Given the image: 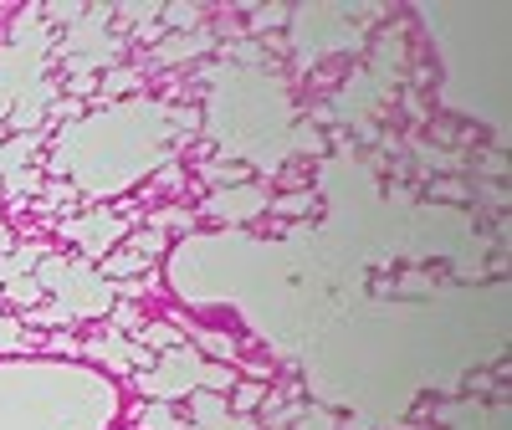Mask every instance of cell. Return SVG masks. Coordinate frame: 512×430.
Here are the masks:
<instances>
[{
	"mask_svg": "<svg viewBox=\"0 0 512 430\" xmlns=\"http://www.w3.org/2000/svg\"><path fill=\"white\" fill-rule=\"evenodd\" d=\"M236 384V369L231 364H205L190 343H180V349H169L164 359H154V369L139 374V390L159 405L169 400H180V395H195V390H210V395H221Z\"/></svg>",
	"mask_w": 512,
	"mask_h": 430,
	"instance_id": "6da1fadb",
	"label": "cell"
},
{
	"mask_svg": "<svg viewBox=\"0 0 512 430\" xmlns=\"http://www.w3.org/2000/svg\"><path fill=\"white\" fill-rule=\"evenodd\" d=\"M36 282L52 287L57 303L77 313V323H82V318H103V313L118 303V282H108V277L88 262V256H82V262L47 256V262H41V272H36Z\"/></svg>",
	"mask_w": 512,
	"mask_h": 430,
	"instance_id": "7a4b0ae2",
	"label": "cell"
},
{
	"mask_svg": "<svg viewBox=\"0 0 512 430\" xmlns=\"http://www.w3.org/2000/svg\"><path fill=\"white\" fill-rule=\"evenodd\" d=\"M57 236L77 241L82 251H88V262H93V256H108V251H113L118 236H128V221H118V215H108V210L82 215V221H72V215H67V221L57 226Z\"/></svg>",
	"mask_w": 512,
	"mask_h": 430,
	"instance_id": "3957f363",
	"label": "cell"
},
{
	"mask_svg": "<svg viewBox=\"0 0 512 430\" xmlns=\"http://www.w3.org/2000/svg\"><path fill=\"white\" fill-rule=\"evenodd\" d=\"M262 205H267L262 190H246V185H241V190H231V195H216L205 210H210V215H236V221H251V215L262 210Z\"/></svg>",
	"mask_w": 512,
	"mask_h": 430,
	"instance_id": "277c9868",
	"label": "cell"
},
{
	"mask_svg": "<svg viewBox=\"0 0 512 430\" xmlns=\"http://www.w3.org/2000/svg\"><path fill=\"white\" fill-rule=\"evenodd\" d=\"M134 338L144 343L149 354H169V349H180V343H185V333H180L175 323H139Z\"/></svg>",
	"mask_w": 512,
	"mask_h": 430,
	"instance_id": "5b68a950",
	"label": "cell"
},
{
	"mask_svg": "<svg viewBox=\"0 0 512 430\" xmlns=\"http://www.w3.org/2000/svg\"><path fill=\"white\" fill-rule=\"evenodd\" d=\"M47 328V333H57V328H77V313L72 308H62L57 303V297H52V303H36V308H26V328Z\"/></svg>",
	"mask_w": 512,
	"mask_h": 430,
	"instance_id": "8992f818",
	"label": "cell"
},
{
	"mask_svg": "<svg viewBox=\"0 0 512 430\" xmlns=\"http://www.w3.org/2000/svg\"><path fill=\"white\" fill-rule=\"evenodd\" d=\"M41 292H47V287H41V282H36V272H26V277H11L6 287H0V297H6V303H16L21 313L41 303Z\"/></svg>",
	"mask_w": 512,
	"mask_h": 430,
	"instance_id": "52a82bcc",
	"label": "cell"
},
{
	"mask_svg": "<svg viewBox=\"0 0 512 430\" xmlns=\"http://www.w3.org/2000/svg\"><path fill=\"white\" fill-rule=\"evenodd\" d=\"M36 262H41V246H21V251H11V256H0V287H6L11 277H26Z\"/></svg>",
	"mask_w": 512,
	"mask_h": 430,
	"instance_id": "ba28073f",
	"label": "cell"
},
{
	"mask_svg": "<svg viewBox=\"0 0 512 430\" xmlns=\"http://www.w3.org/2000/svg\"><path fill=\"white\" fill-rule=\"evenodd\" d=\"M205 47H210V36H180V41H169V47H159L154 62H185V57H195Z\"/></svg>",
	"mask_w": 512,
	"mask_h": 430,
	"instance_id": "9c48e42d",
	"label": "cell"
},
{
	"mask_svg": "<svg viewBox=\"0 0 512 430\" xmlns=\"http://www.w3.org/2000/svg\"><path fill=\"white\" fill-rule=\"evenodd\" d=\"M0 185H6L11 195H36L41 185H47V175H41V169H36V164H31V169L21 164V169H11V175H6V180H0Z\"/></svg>",
	"mask_w": 512,
	"mask_h": 430,
	"instance_id": "30bf717a",
	"label": "cell"
},
{
	"mask_svg": "<svg viewBox=\"0 0 512 430\" xmlns=\"http://www.w3.org/2000/svg\"><path fill=\"white\" fill-rule=\"evenodd\" d=\"M231 415H241V410H256V405H267V384H231Z\"/></svg>",
	"mask_w": 512,
	"mask_h": 430,
	"instance_id": "8fae6325",
	"label": "cell"
},
{
	"mask_svg": "<svg viewBox=\"0 0 512 430\" xmlns=\"http://www.w3.org/2000/svg\"><path fill=\"white\" fill-rule=\"evenodd\" d=\"M98 88H103V93H134V88H139V72H128V67H108V72L98 77Z\"/></svg>",
	"mask_w": 512,
	"mask_h": 430,
	"instance_id": "7c38bea8",
	"label": "cell"
},
{
	"mask_svg": "<svg viewBox=\"0 0 512 430\" xmlns=\"http://www.w3.org/2000/svg\"><path fill=\"white\" fill-rule=\"evenodd\" d=\"M21 349H26V333H21V323L0 313V354H21Z\"/></svg>",
	"mask_w": 512,
	"mask_h": 430,
	"instance_id": "4fadbf2b",
	"label": "cell"
},
{
	"mask_svg": "<svg viewBox=\"0 0 512 430\" xmlns=\"http://www.w3.org/2000/svg\"><path fill=\"white\" fill-rule=\"evenodd\" d=\"M139 430H185V425L175 420V410H169V405H159V400H154V410L139 420Z\"/></svg>",
	"mask_w": 512,
	"mask_h": 430,
	"instance_id": "5bb4252c",
	"label": "cell"
},
{
	"mask_svg": "<svg viewBox=\"0 0 512 430\" xmlns=\"http://www.w3.org/2000/svg\"><path fill=\"white\" fill-rule=\"evenodd\" d=\"M128 246H134L144 262H154V256L164 251V231H139V236H128Z\"/></svg>",
	"mask_w": 512,
	"mask_h": 430,
	"instance_id": "9a60e30c",
	"label": "cell"
},
{
	"mask_svg": "<svg viewBox=\"0 0 512 430\" xmlns=\"http://www.w3.org/2000/svg\"><path fill=\"white\" fill-rule=\"evenodd\" d=\"M190 231L195 226V215H185V210H164V215H154V231Z\"/></svg>",
	"mask_w": 512,
	"mask_h": 430,
	"instance_id": "2e32d148",
	"label": "cell"
},
{
	"mask_svg": "<svg viewBox=\"0 0 512 430\" xmlns=\"http://www.w3.org/2000/svg\"><path fill=\"white\" fill-rule=\"evenodd\" d=\"M164 16H175V21H169V26H180V31H190L205 11H195V6H164Z\"/></svg>",
	"mask_w": 512,
	"mask_h": 430,
	"instance_id": "e0dca14e",
	"label": "cell"
},
{
	"mask_svg": "<svg viewBox=\"0 0 512 430\" xmlns=\"http://www.w3.org/2000/svg\"><path fill=\"white\" fill-rule=\"evenodd\" d=\"M93 88H98V77H93V72H77V77H72V82H67V93H72V98H77V103H82V98H88V93H93Z\"/></svg>",
	"mask_w": 512,
	"mask_h": 430,
	"instance_id": "ac0fdd59",
	"label": "cell"
},
{
	"mask_svg": "<svg viewBox=\"0 0 512 430\" xmlns=\"http://www.w3.org/2000/svg\"><path fill=\"white\" fill-rule=\"evenodd\" d=\"M308 205H313V195H292V200H277V210H282V215H303Z\"/></svg>",
	"mask_w": 512,
	"mask_h": 430,
	"instance_id": "d6986e66",
	"label": "cell"
},
{
	"mask_svg": "<svg viewBox=\"0 0 512 430\" xmlns=\"http://www.w3.org/2000/svg\"><path fill=\"white\" fill-rule=\"evenodd\" d=\"M41 190H47L52 200H77V190H72V185H62V180H47V185H41Z\"/></svg>",
	"mask_w": 512,
	"mask_h": 430,
	"instance_id": "ffe728a7",
	"label": "cell"
},
{
	"mask_svg": "<svg viewBox=\"0 0 512 430\" xmlns=\"http://www.w3.org/2000/svg\"><path fill=\"white\" fill-rule=\"evenodd\" d=\"M11 108H16V98H11L6 88H0V123H6V118H11Z\"/></svg>",
	"mask_w": 512,
	"mask_h": 430,
	"instance_id": "44dd1931",
	"label": "cell"
},
{
	"mask_svg": "<svg viewBox=\"0 0 512 430\" xmlns=\"http://www.w3.org/2000/svg\"><path fill=\"white\" fill-rule=\"evenodd\" d=\"M11 251V231H6V221H0V256Z\"/></svg>",
	"mask_w": 512,
	"mask_h": 430,
	"instance_id": "7402d4cb",
	"label": "cell"
}]
</instances>
